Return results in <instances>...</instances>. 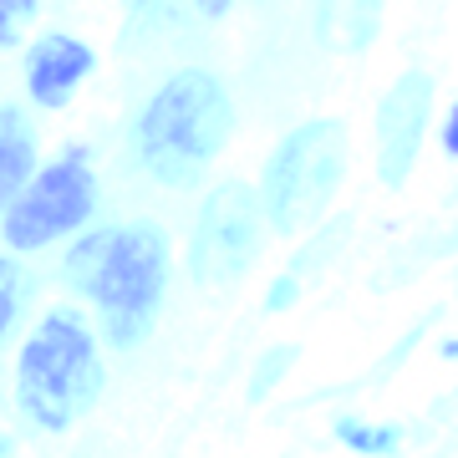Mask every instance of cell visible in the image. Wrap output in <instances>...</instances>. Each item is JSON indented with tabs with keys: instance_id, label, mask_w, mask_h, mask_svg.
I'll use <instances>...</instances> for the list:
<instances>
[{
	"instance_id": "1",
	"label": "cell",
	"mask_w": 458,
	"mask_h": 458,
	"mask_svg": "<svg viewBox=\"0 0 458 458\" xmlns=\"http://www.w3.org/2000/svg\"><path fill=\"white\" fill-rule=\"evenodd\" d=\"M66 280L82 285L123 352L153 331L168 291V240L158 225L98 229L66 255Z\"/></svg>"
},
{
	"instance_id": "2",
	"label": "cell",
	"mask_w": 458,
	"mask_h": 458,
	"mask_svg": "<svg viewBox=\"0 0 458 458\" xmlns=\"http://www.w3.org/2000/svg\"><path fill=\"white\" fill-rule=\"evenodd\" d=\"M234 107L229 92L214 72H179L168 77L153 102L138 117V158L158 183H183L204 179V168L225 153Z\"/></svg>"
},
{
	"instance_id": "3",
	"label": "cell",
	"mask_w": 458,
	"mask_h": 458,
	"mask_svg": "<svg viewBox=\"0 0 458 458\" xmlns=\"http://www.w3.org/2000/svg\"><path fill=\"white\" fill-rule=\"evenodd\" d=\"M102 397V357L82 316L51 311L26 336L16 361V403L36 428L62 433Z\"/></svg>"
},
{
	"instance_id": "4",
	"label": "cell",
	"mask_w": 458,
	"mask_h": 458,
	"mask_svg": "<svg viewBox=\"0 0 458 458\" xmlns=\"http://www.w3.org/2000/svg\"><path fill=\"white\" fill-rule=\"evenodd\" d=\"M346 174V128L342 123H306L270 153L265 168V219L291 234L327 214L331 194Z\"/></svg>"
},
{
	"instance_id": "5",
	"label": "cell",
	"mask_w": 458,
	"mask_h": 458,
	"mask_svg": "<svg viewBox=\"0 0 458 458\" xmlns=\"http://www.w3.org/2000/svg\"><path fill=\"white\" fill-rule=\"evenodd\" d=\"M92 204H98L92 168L77 153H66V158L47 164V174H36L16 189V204L5 209V240L16 250H41L72 229H82L92 219Z\"/></svg>"
},
{
	"instance_id": "6",
	"label": "cell",
	"mask_w": 458,
	"mask_h": 458,
	"mask_svg": "<svg viewBox=\"0 0 458 458\" xmlns=\"http://www.w3.org/2000/svg\"><path fill=\"white\" fill-rule=\"evenodd\" d=\"M255 250H260V199L250 183H219L199 209L189 270L199 285H229L250 270Z\"/></svg>"
},
{
	"instance_id": "7",
	"label": "cell",
	"mask_w": 458,
	"mask_h": 458,
	"mask_svg": "<svg viewBox=\"0 0 458 458\" xmlns=\"http://www.w3.org/2000/svg\"><path fill=\"white\" fill-rule=\"evenodd\" d=\"M428 107H433L428 72L397 77V87L377 107V168H382L387 189H397L412 174V158H418V143H423V128H428Z\"/></svg>"
},
{
	"instance_id": "8",
	"label": "cell",
	"mask_w": 458,
	"mask_h": 458,
	"mask_svg": "<svg viewBox=\"0 0 458 458\" xmlns=\"http://www.w3.org/2000/svg\"><path fill=\"white\" fill-rule=\"evenodd\" d=\"M87 72H92V47H82L66 31L41 36L31 47V56H26V87H31V98L41 107H66Z\"/></svg>"
},
{
	"instance_id": "9",
	"label": "cell",
	"mask_w": 458,
	"mask_h": 458,
	"mask_svg": "<svg viewBox=\"0 0 458 458\" xmlns=\"http://www.w3.org/2000/svg\"><path fill=\"white\" fill-rule=\"evenodd\" d=\"M36 168V132L16 107H0V209L5 199H16V189L31 179Z\"/></svg>"
},
{
	"instance_id": "10",
	"label": "cell",
	"mask_w": 458,
	"mask_h": 458,
	"mask_svg": "<svg viewBox=\"0 0 458 458\" xmlns=\"http://www.w3.org/2000/svg\"><path fill=\"white\" fill-rule=\"evenodd\" d=\"M377 5H382V0H321V36L331 41V31L346 26V31H342L346 47H352V51L367 47L372 31H377Z\"/></svg>"
},
{
	"instance_id": "11",
	"label": "cell",
	"mask_w": 458,
	"mask_h": 458,
	"mask_svg": "<svg viewBox=\"0 0 458 458\" xmlns=\"http://www.w3.org/2000/svg\"><path fill=\"white\" fill-rule=\"evenodd\" d=\"M336 438H342L352 454L393 458L397 448H403V428H393V423H361V418H342V423H336Z\"/></svg>"
},
{
	"instance_id": "12",
	"label": "cell",
	"mask_w": 458,
	"mask_h": 458,
	"mask_svg": "<svg viewBox=\"0 0 458 458\" xmlns=\"http://www.w3.org/2000/svg\"><path fill=\"white\" fill-rule=\"evenodd\" d=\"M21 301H26V276H21V265L16 260H0V346H5L11 327H16Z\"/></svg>"
},
{
	"instance_id": "13",
	"label": "cell",
	"mask_w": 458,
	"mask_h": 458,
	"mask_svg": "<svg viewBox=\"0 0 458 458\" xmlns=\"http://www.w3.org/2000/svg\"><path fill=\"white\" fill-rule=\"evenodd\" d=\"M295 361V346H276V352H265L260 361H255V377H250V403H260V397L276 393L280 372Z\"/></svg>"
},
{
	"instance_id": "14",
	"label": "cell",
	"mask_w": 458,
	"mask_h": 458,
	"mask_svg": "<svg viewBox=\"0 0 458 458\" xmlns=\"http://www.w3.org/2000/svg\"><path fill=\"white\" fill-rule=\"evenodd\" d=\"M342 240H346V225L327 229V234H316V245H306V250H301V260H295V270H291V276H295V280L316 276V270L327 265V255H336V245H342Z\"/></svg>"
},
{
	"instance_id": "15",
	"label": "cell",
	"mask_w": 458,
	"mask_h": 458,
	"mask_svg": "<svg viewBox=\"0 0 458 458\" xmlns=\"http://www.w3.org/2000/svg\"><path fill=\"white\" fill-rule=\"evenodd\" d=\"M21 21H26V5H21V0H0V47L16 41Z\"/></svg>"
},
{
	"instance_id": "16",
	"label": "cell",
	"mask_w": 458,
	"mask_h": 458,
	"mask_svg": "<svg viewBox=\"0 0 458 458\" xmlns=\"http://www.w3.org/2000/svg\"><path fill=\"white\" fill-rule=\"evenodd\" d=\"M295 295H301V280L280 276L276 285H270V301H265V306H270V311H285V306H295Z\"/></svg>"
},
{
	"instance_id": "17",
	"label": "cell",
	"mask_w": 458,
	"mask_h": 458,
	"mask_svg": "<svg viewBox=\"0 0 458 458\" xmlns=\"http://www.w3.org/2000/svg\"><path fill=\"white\" fill-rule=\"evenodd\" d=\"M194 5H199V16H225V11H229V5H234V0H194Z\"/></svg>"
},
{
	"instance_id": "18",
	"label": "cell",
	"mask_w": 458,
	"mask_h": 458,
	"mask_svg": "<svg viewBox=\"0 0 458 458\" xmlns=\"http://www.w3.org/2000/svg\"><path fill=\"white\" fill-rule=\"evenodd\" d=\"M443 148H448V153L458 148V117H448V123H443Z\"/></svg>"
},
{
	"instance_id": "19",
	"label": "cell",
	"mask_w": 458,
	"mask_h": 458,
	"mask_svg": "<svg viewBox=\"0 0 458 458\" xmlns=\"http://www.w3.org/2000/svg\"><path fill=\"white\" fill-rule=\"evenodd\" d=\"M5 454H11V443H5V438H0V458H5Z\"/></svg>"
}]
</instances>
